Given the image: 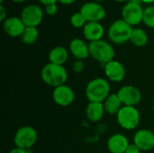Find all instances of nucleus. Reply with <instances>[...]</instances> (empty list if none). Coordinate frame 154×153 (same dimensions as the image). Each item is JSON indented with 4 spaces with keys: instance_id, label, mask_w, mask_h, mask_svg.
Instances as JSON below:
<instances>
[{
    "instance_id": "1",
    "label": "nucleus",
    "mask_w": 154,
    "mask_h": 153,
    "mask_svg": "<svg viewBox=\"0 0 154 153\" xmlns=\"http://www.w3.org/2000/svg\"><path fill=\"white\" fill-rule=\"evenodd\" d=\"M41 78L47 86L55 88L66 84L68 80V72L64 66L49 62L42 69Z\"/></svg>"
},
{
    "instance_id": "2",
    "label": "nucleus",
    "mask_w": 154,
    "mask_h": 153,
    "mask_svg": "<svg viewBox=\"0 0 154 153\" xmlns=\"http://www.w3.org/2000/svg\"><path fill=\"white\" fill-rule=\"evenodd\" d=\"M110 83L106 78H96L87 84L85 95L88 102L103 103L110 95Z\"/></svg>"
},
{
    "instance_id": "3",
    "label": "nucleus",
    "mask_w": 154,
    "mask_h": 153,
    "mask_svg": "<svg viewBox=\"0 0 154 153\" xmlns=\"http://www.w3.org/2000/svg\"><path fill=\"white\" fill-rule=\"evenodd\" d=\"M89 54L95 60L102 65H106L115 60L116 51L114 47L106 41L99 40L88 43Z\"/></svg>"
},
{
    "instance_id": "4",
    "label": "nucleus",
    "mask_w": 154,
    "mask_h": 153,
    "mask_svg": "<svg viewBox=\"0 0 154 153\" xmlns=\"http://www.w3.org/2000/svg\"><path fill=\"white\" fill-rule=\"evenodd\" d=\"M134 27L123 19L113 22L108 28V38L114 44L121 45L130 41Z\"/></svg>"
},
{
    "instance_id": "5",
    "label": "nucleus",
    "mask_w": 154,
    "mask_h": 153,
    "mask_svg": "<svg viewBox=\"0 0 154 153\" xmlns=\"http://www.w3.org/2000/svg\"><path fill=\"white\" fill-rule=\"evenodd\" d=\"M119 126L125 130L136 129L141 122V114L135 106H123L116 115Z\"/></svg>"
},
{
    "instance_id": "6",
    "label": "nucleus",
    "mask_w": 154,
    "mask_h": 153,
    "mask_svg": "<svg viewBox=\"0 0 154 153\" xmlns=\"http://www.w3.org/2000/svg\"><path fill=\"white\" fill-rule=\"evenodd\" d=\"M37 140V131L33 127L29 125L20 127L15 132L14 136V143L15 147L23 150H31L35 145Z\"/></svg>"
},
{
    "instance_id": "7",
    "label": "nucleus",
    "mask_w": 154,
    "mask_h": 153,
    "mask_svg": "<svg viewBox=\"0 0 154 153\" xmlns=\"http://www.w3.org/2000/svg\"><path fill=\"white\" fill-rule=\"evenodd\" d=\"M79 12L84 16L87 23L88 22L100 23L102 20L105 19L106 14V9L104 8V6L101 4L97 2H94V1L87 2L83 4L80 7Z\"/></svg>"
},
{
    "instance_id": "8",
    "label": "nucleus",
    "mask_w": 154,
    "mask_h": 153,
    "mask_svg": "<svg viewBox=\"0 0 154 153\" xmlns=\"http://www.w3.org/2000/svg\"><path fill=\"white\" fill-rule=\"evenodd\" d=\"M44 12L38 5H26L21 13V19L26 27H37L43 20Z\"/></svg>"
},
{
    "instance_id": "9",
    "label": "nucleus",
    "mask_w": 154,
    "mask_h": 153,
    "mask_svg": "<svg viewBox=\"0 0 154 153\" xmlns=\"http://www.w3.org/2000/svg\"><path fill=\"white\" fill-rule=\"evenodd\" d=\"M117 96L125 106H136L142 101V93L134 86L125 85L117 91Z\"/></svg>"
},
{
    "instance_id": "10",
    "label": "nucleus",
    "mask_w": 154,
    "mask_h": 153,
    "mask_svg": "<svg viewBox=\"0 0 154 153\" xmlns=\"http://www.w3.org/2000/svg\"><path fill=\"white\" fill-rule=\"evenodd\" d=\"M144 9L141 5L126 3L122 9V19L131 26H136L143 22Z\"/></svg>"
},
{
    "instance_id": "11",
    "label": "nucleus",
    "mask_w": 154,
    "mask_h": 153,
    "mask_svg": "<svg viewBox=\"0 0 154 153\" xmlns=\"http://www.w3.org/2000/svg\"><path fill=\"white\" fill-rule=\"evenodd\" d=\"M52 99L56 105L66 107L70 106L74 102L75 92L69 86H67L65 84L53 88Z\"/></svg>"
},
{
    "instance_id": "12",
    "label": "nucleus",
    "mask_w": 154,
    "mask_h": 153,
    "mask_svg": "<svg viewBox=\"0 0 154 153\" xmlns=\"http://www.w3.org/2000/svg\"><path fill=\"white\" fill-rule=\"evenodd\" d=\"M105 75L108 81L119 83L124 80L126 70L125 66L118 60H113L104 66Z\"/></svg>"
},
{
    "instance_id": "13",
    "label": "nucleus",
    "mask_w": 154,
    "mask_h": 153,
    "mask_svg": "<svg viewBox=\"0 0 154 153\" xmlns=\"http://www.w3.org/2000/svg\"><path fill=\"white\" fill-rule=\"evenodd\" d=\"M134 143L142 151H150L154 149V132L141 129L134 135Z\"/></svg>"
},
{
    "instance_id": "14",
    "label": "nucleus",
    "mask_w": 154,
    "mask_h": 153,
    "mask_svg": "<svg viewBox=\"0 0 154 153\" xmlns=\"http://www.w3.org/2000/svg\"><path fill=\"white\" fill-rule=\"evenodd\" d=\"M26 26L23 23L21 17L12 16L7 17L3 22V30L10 37L16 38L21 37L25 30Z\"/></svg>"
},
{
    "instance_id": "15",
    "label": "nucleus",
    "mask_w": 154,
    "mask_h": 153,
    "mask_svg": "<svg viewBox=\"0 0 154 153\" xmlns=\"http://www.w3.org/2000/svg\"><path fill=\"white\" fill-rule=\"evenodd\" d=\"M129 144V141L125 135L115 133L108 138L106 147L110 153H125Z\"/></svg>"
},
{
    "instance_id": "16",
    "label": "nucleus",
    "mask_w": 154,
    "mask_h": 153,
    "mask_svg": "<svg viewBox=\"0 0 154 153\" xmlns=\"http://www.w3.org/2000/svg\"><path fill=\"white\" fill-rule=\"evenodd\" d=\"M69 50L76 60H84L90 56L88 44L79 38H74L70 41L69 44Z\"/></svg>"
},
{
    "instance_id": "17",
    "label": "nucleus",
    "mask_w": 154,
    "mask_h": 153,
    "mask_svg": "<svg viewBox=\"0 0 154 153\" xmlns=\"http://www.w3.org/2000/svg\"><path fill=\"white\" fill-rule=\"evenodd\" d=\"M105 29L98 22H88L83 27V35L89 42L102 40Z\"/></svg>"
},
{
    "instance_id": "18",
    "label": "nucleus",
    "mask_w": 154,
    "mask_h": 153,
    "mask_svg": "<svg viewBox=\"0 0 154 153\" xmlns=\"http://www.w3.org/2000/svg\"><path fill=\"white\" fill-rule=\"evenodd\" d=\"M106 111L103 103L98 102H88L86 107L87 118L92 123H97L104 117Z\"/></svg>"
},
{
    "instance_id": "19",
    "label": "nucleus",
    "mask_w": 154,
    "mask_h": 153,
    "mask_svg": "<svg viewBox=\"0 0 154 153\" xmlns=\"http://www.w3.org/2000/svg\"><path fill=\"white\" fill-rule=\"evenodd\" d=\"M69 59V51L63 46H56L52 48L49 52V62L62 65Z\"/></svg>"
},
{
    "instance_id": "20",
    "label": "nucleus",
    "mask_w": 154,
    "mask_h": 153,
    "mask_svg": "<svg viewBox=\"0 0 154 153\" xmlns=\"http://www.w3.org/2000/svg\"><path fill=\"white\" fill-rule=\"evenodd\" d=\"M103 105L106 113L111 115H116L124 106L117 94H110L108 97L103 102Z\"/></svg>"
},
{
    "instance_id": "21",
    "label": "nucleus",
    "mask_w": 154,
    "mask_h": 153,
    "mask_svg": "<svg viewBox=\"0 0 154 153\" xmlns=\"http://www.w3.org/2000/svg\"><path fill=\"white\" fill-rule=\"evenodd\" d=\"M148 41H149L148 34L143 29L138 27L133 29L130 38V41L132 42L133 45L136 47H143L147 44Z\"/></svg>"
},
{
    "instance_id": "22",
    "label": "nucleus",
    "mask_w": 154,
    "mask_h": 153,
    "mask_svg": "<svg viewBox=\"0 0 154 153\" xmlns=\"http://www.w3.org/2000/svg\"><path fill=\"white\" fill-rule=\"evenodd\" d=\"M39 31L37 27H26L23 35L21 36L22 41L26 45H32L38 40Z\"/></svg>"
},
{
    "instance_id": "23",
    "label": "nucleus",
    "mask_w": 154,
    "mask_h": 153,
    "mask_svg": "<svg viewBox=\"0 0 154 153\" xmlns=\"http://www.w3.org/2000/svg\"><path fill=\"white\" fill-rule=\"evenodd\" d=\"M143 23L150 28H154V5L148 6L144 9Z\"/></svg>"
},
{
    "instance_id": "24",
    "label": "nucleus",
    "mask_w": 154,
    "mask_h": 153,
    "mask_svg": "<svg viewBox=\"0 0 154 153\" xmlns=\"http://www.w3.org/2000/svg\"><path fill=\"white\" fill-rule=\"evenodd\" d=\"M70 23L75 28H83L87 23V21L80 12H76L70 17Z\"/></svg>"
},
{
    "instance_id": "25",
    "label": "nucleus",
    "mask_w": 154,
    "mask_h": 153,
    "mask_svg": "<svg viewBox=\"0 0 154 153\" xmlns=\"http://www.w3.org/2000/svg\"><path fill=\"white\" fill-rule=\"evenodd\" d=\"M85 69V63H84V60H76L74 62H73V65H72V69L75 73L77 74H79L81 73Z\"/></svg>"
},
{
    "instance_id": "26",
    "label": "nucleus",
    "mask_w": 154,
    "mask_h": 153,
    "mask_svg": "<svg viewBox=\"0 0 154 153\" xmlns=\"http://www.w3.org/2000/svg\"><path fill=\"white\" fill-rule=\"evenodd\" d=\"M58 12V5L57 4H52L45 6V13L48 15H55Z\"/></svg>"
},
{
    "instance_id": "27",
    "label": "nucleus",
    "mask_w": 154,
    "mask_h": 153,
    "mask_svg": "<svg viewBox=\"0 0 154 153\" xmlns=\"http://www.w3.org/2000/svg\"><path fill=\"white\" fill-rule=\"evenodd\" d=\"M141 151H142L134 143H130L125 153H141Z\"/></svg>"
},
{
    "instance_id": "28",
    "label": "nucleus",
    "mask_w": 154,
    "mask_h": 153,
    "mask_svg": "<svg viewBox=\"0 0 154 153\" xmlns=\"http://www.w3.org/2000/svg\"><path fill=\"white\" fill-rule=\"evenodd\" d=\"M6 18H7V16H6V10H5V6L3 5H0V21L4 22Z\"/></svg>"
},
{
    "instance_id": "29",
    "label": "nucleus",
    "mask_w": 154,
    "mask_h": 153,
    "mask_svg": "<svg viewBox=\"0 0 154 153\" xmlns=\"http://www.w3.org/2000/svg\"><path fill=\"white\" fill-rule=\"evenodd\" d=\"M9 153H32V151L31 150H23V149L15 147V148L12 149Z\"/></svg>"
},
{
    "instance_id": "30",
    "label": "nucleus",
    "mask_w": 154,
    "mask_h": 153,
    "mask_svg": "<svg viewBox=\"0 0 154 153\" xmlns=\"http://www.w3.org/2000/svg\"><path fill=\"white\" fill-rule=\"evenodd\" d=\"M41 4H42L44 6L49 5H52V4H57L58 0H38Z\"/></svg>"
},
{
    "instance_id": "31",
    "label": "nucleus",
    "mask_w": 154,
    "mask_h": 153,
    "mask_svg": "<svg viewBox=\"0 0 154 153\" xmlns=\"http://www.w3.org/2000/svg\"><path fill=\"white\" fill-rule=\"evenodd\" d=\"M76 0H58V2H60V4L62 5H71L75 2Z\"/></svg>"
},
{
    "instance_id": "32",
    "label": "nucleus",
    "mask_w": 154,
    "mask_h": 153,
    "mask_svg": "<svg viewBox=\"0 0 154 153\" xmlns=\"http://www.w3.org/2000/svg\"><path fill=\"white\" fill-rule=\"evenodd\" d=\"M130 3H134V4H138V5H141L143 2L142 0H129Z\"/></svg>"
},
{
    "instance_id": "33",
    "label": "nucleus",
    "mask_w": 154,
    "mask_h": 153,
    "mask_svg": "<svg viewBox=\"0 0 154 153\" xmlns=\"http://www.w3.org/2000/svg\"><path fill=\"white\" fill-rule=\"evenodd\" d=\"M142 2L145 4H152L154 3V0H142Z\"/></svg>"
},
{
    "instance_id": "34",
    "label": "nucleus",
    "mask_w": 154,
    "mask_h": 153,
    "mask_svg": "<svg viewBox=\"0 0 154 153\" xmlns=\"http://www.w3.org/2000/svg\"><path fill=\"white\" fill-rule=\"evenodd\" d=\"M113 1H116V2H118V3H123V2H129V0H113Z\"/></svg>"
},
{
    "instance_id": "35",
    "label": "nucleus",
    "mask_w": 154,
    "mask_h": 153,
    "mask_svg": "<svg viewBox=\"0 0 154 153\" xmlns=\"http://www.w3.org/2000/svg\"><path fill=\"white\" fill-rule=\"evenodd\" d=\"M11 1H13L14 3H23V2H24L26 0H11Z\"/></svg>"
},
{
    "instance_id": "36",
    "label": "nucleus",
    "mask_w": 154,
    "mask_h": 153,
    "mask_svg": "<svg viewBox=\"0 0 154 153\" xmlns=\"http://www.w3.org/2000/svg\"><path fill=\"white\" fill-rule=\"evenodd\" d=\"M94 2H97V3H99V2H102V1H104V0H93Z\"/></svg>"
},
{
    "instance_id": "37",
    "label": "nucleus",
    "mask_w": 154,
    "mask_h": 153,
    "mask_svg": "<svg viewBox=\"0 0 154 153\" xmlns=\"http://www.w3.org/2000/svg\"><path fill=\"white\" fill-rule=\"evenodd\" d=\"M3 3H4V0H0V5H3Z\"/></svg>"
},
{
    "instance_id": "38",
    "label": "nucleus",
    "mask_w": 154,
    "mask_h": 153,
    "mask_svg": "<svg viewBox=\"0 0 154 153\" xmlns=\"http://www.w3.org/2000/svg\"><path fill=\"white\" fill-rule=\"evenodd\" d=\"M152 111H153V114H154V102H153V104H152Z\"/></svg>"
},
{
    "instance_id": "39",
    "label": "nucleus",
    "mask_w": 154,
    "mask_h": 153,
    "mask_svg": "<svg viewBox=\"0 0 154 153\" xmlns=\"http://www.w3.org/2000/svg\"><path fill=\"white\" fill-rule=\"evenodd\" d=\"M153 132H154V126H153Z\"/></svg>"
},
{
    "instance_id": "40",
    "label": "nucleus",
    "mask_w": 154,
    "mask_h": 153,
    "mask_svg": "<svg viewBox=\"0 0 154 153\" xmlns=\"http://www.w3.org/2000/svg\"><path fill=\"white\" fill-rule=\"evenodd\" d=\"M107 153H110V152H107Z\"/></svg>"
}]
</instances>
